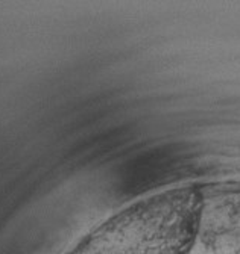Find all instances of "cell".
Wrapping results in <instances>:
<instances>
[{
  "label": "cell",
  "instance_id": "obj_1",
  "mask_svg": "<svg viewBox=\"0 0 240 254\" xmlns=\"http://www.w3.org/2000/svg\"><path fill=\"white\" fill-rule=\"evenodd\" d=\"M198 219L195 190L170 189L117 213L70 254H186Z\"/></svg>",
  "mask_w": 240,
  "mask_h": 254
}]
</instances>
